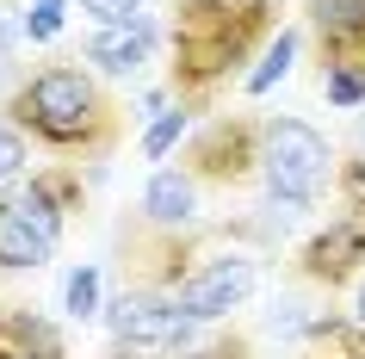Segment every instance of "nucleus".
<instances>
[{"label":"nucleus","mask_w":365,"mask_h":359,"mask_svg":"<svg viewBox=\"0 0 365 359\" xmlns=\"http://www.w3.org/2000/svg\"><path fill=\"white\" fill-rule=\"evenodd\" d=\"M267 0H180L173 6V75L180 87H211L267 31Z\"/></svg>","instance_id":"obj_1"},{"label":"nucleus","mask_w":365,"mask_h":359,"mask_svg":"<svg viewBox=\"0 0 365 359\" xmlns=\"http://www.w3.org/2000/svg\"><path fill=\"white\" fill-rule=\"evenodd\" d=\"M13 112L38 136H50V143H81L99 124V93H93V81L81 75V69H43L31 87H19Z\"/></svg>","instance_id":"obj_2"},{"label":"nucleus","mask_w":365,"mask_h":359,"mask_svg":"<svg viewBox=\"0 0 365 359\" xmlns=\"http://www.w3.org/2000/svg\"><path fill=\"white\" fill-rule=\"evenodd\" d=\"M260 161H267L272 198L285 211H297V205H309V198L328 186V161H334V155H328V143L309 131L304 118H279L267 131V155H260Z\"/></svg>","instance_id":"obj_3"},{"label":"nucleus","mask_w":365,"mask_h":359,"mask_svg":"<svg viewBox=\"0 0 365 359\" xmlns=\"http://www.w3.org/2000/svg\"><path fill=\"white\" fill-rule=\"evenodd\" d=\"M106 316H112L118 347H130V353H168V347H186V335H192V316L180 303L155 298H118Z\"/></svg>","instance_id":"obj_4"},{"label":"nucleus","mask_w":365,"mask_h":359,"mask_svg":"<svg viewBox=\"0 0 365 359\" xmlns=\"http://www.w3.org/2000/svg\"><path fill=\"white\" fill-rule=\"evenodd\" d=\"M254 261H242V254H223V261H211V266H198L192 279L180 285V310L192 322H211V316H230L235 303H248V291H254Z\"/></svg>","instance_id":"obj_5"},{"label":"nucleus","mask_w":365,"mask_h":359,"mask_svg":"<svg viewBox=\"0 0 365 359\" xmlns=\"http://www.w3.org/2000/svg\"><path fill=\"white\" fill-rule=\"evenodd\" d=\"M149 50H155V31H149V19H130V25H99L93 31V44H87V56L106 69V75H136L143 62H149Z\"/></svg>","instance_id":"obj_6"},{"label":"nucleus","mask_w":365,"mask_h":359,"mask_svg":"<svg viewBox=\"0 0 365 359\" xmlns=\"http://www.w3.org/2000/svg\"><path fill=\"white\" fill-rule=\"evenodd\" d=\"M359 261H365V223H334L304 248V273L309 279H328V285L346 279Z\"/></svg>","instance_id":"obj_7"},{"label":"nucleus","mask_w":365,"mask_h":359,"mask_svg":"<svg viewBox=\"0 0 365 359\" xmlns=\"http://www.w3.org/2000/svg\"><path fill=\"white\" fill-rule=\"evenodd\" d=\"M0 359H62V335L43 316L6 303L0 310Z\"/></svg>","instance_id":"obj_8"},{"label":"nucleus","mask_w":365,"mask_h":359,"mask_svg":"<svg viewBox=\"0 0 365 359\" xmlns=\"http://www.w3.org/2000/svg\"><path fill=\"white\" fill-rule=\"evenodd\" d=\"M50 236H43L38 223H31V211L25 205H0V266H43L50 261Z\"/></svg>","instance_id":"obj_9"},{"label":"nucleus","mask_w":365,"mask_h":359,"mask_svg":"<svg viewBox=\"0 0 365 359\" xmlns=\"http://www.w3.org/2000/svg\"><path fill=\"white\" fill-rule=\"evenodd\" d=\"M198 161H205V173H242L248 168V124H217V131H205Z\"/></svg>","instance_id":"obj_10"},{"label":"nucleus","mask_w":365,"mask_h":359,"mask_svg":"<svg viewBox=\"0 0 365 359\" xmlns=\"http://www.w3.org/2000/svg\"><path fill=\"white\" fill-rule=\"evenodd\" d=\"M143 211L155 223H186L192 217V180L186 173H155L149 192H143Z\"/></svg>","instance_id":"obj_11"},{"label":"nucleus","mask_w":365,"mask_h":359,"mask_svg":"<svg viewBox=\"0 0 365 359\" xmlns=\"http://www.w3.org/2000/svg\"><path fill=\"white\" fill-rule=\"evenodd\" d=\"M62 303H68V316H93L99 310V273L93 266H75V273H68V285H62Z\"/></svg>","instance_id":"obj_12"},{"label":"nucleus","mask_w":365,"mask_h":359,"mask_svg":"<svg viewBox=\"0 0 365 359\" xmlns=\"http://www.w3.org/2000/svg\"><path fill=\"white\" fill-rule=\"evenodd\" d=\"M291 56H297V38H291V31H279V44H272V50H267V62H260V69H254V75H248V93H267L272 81H285Z\"/></svg>","instance_id":"obj_13"},{"label":"nucleus","mask_w":365,"mask_h":359,"mask_svg":"<svg viewBox=\"0 0 365 359\" xmlns=\"http://www.w3.org/2000/svg\"><path fill=\"white\" fill-rule=\"evenodd\" d=\"M62 6H68V0H31V13H25V38H31V44L56 38V31H62Z\"/></svg>","instance_id":"obj_14"},{"label":"nucleus","mask_w":365,"mask_h":359,"mask_svg":"<svg viewBox=\"0 0 365 359\" xmlns=\"http://www.w3.org/2000/svg\"><path fill=\"white\" fill-rule=\"evenodd\" d=\"M180 131H186V112H161L149 124V136H143V155H168L180 143Z\"/></svg>","instance_id":"obj_15"},{"label":"nucleus","mask_w":365,"mask_h":359,"mask_svg":"<svg viewBox=\"0 0 365 359\" xmlns=\"http://www.w3.org/2000/svg\"><path fill=\"white\" fill-rule=\"evenodd\" d=\"M328 99L334 106H359L365 99V69H328Z\"/></svg>","instance_id":"obj_16"},{"label":"nucleus","mask_w":365,"mask_h":359,"mask_svg":"<svg viewBox=\"0 0 365 359\" xmlns=\"http://www.w3.org/2000/svg\"><path fill=\"white\" fill-rule=\"evenodd\" d=\"M81 6H87L99 25H130V19H143V0H81Z\"/></svg>","instance_id":"obj_17"},{"label":"nucleus","mask_w":365,"mask_h":359,"mask_svg":"<svg viewBox=\"0 0 365 359\" xmlns=\"http://www.w3.org/2000/svg\"><path fill=\"white\" fill-rule=\"evenodd\" d=\"M316 335L341 340V347H346V359H365V328H334V322H316Z\"/></svg>","instance_id":"obj_18"},{"label":"nucleus","mask_w":365,"mask_h":359,"mask_svg":"<svg viewBox=\"0 0 365 359\" xmlns=\"http://www.w3.org/2000/svg\"><path fill=\"white\" fill-rule=\"evenodd\" d=\"M19 168H25V143L13 131H0V180H13Z\"/></svg>","instance_id":"obj_19"},{"label":"nucleus","mask_w":365,"mask_h":359,"mask_svg":"<svg viewBox=\"0 0 365 359\" xmlns=\"http://www.w3.org/2000/svg\"><path fill=\"white\" fill-rule=\"evenodd\" d=\"M198 359H242V347H211V353H198Z\"/></svg>","instance_id":"obj_20"},{"label":"nucleus","mask_w":365,"mask_h":359,"mask_svg":"<svg viewBox=\"0 0 365 359\" xmlns=\"http://www.w3.org/2000/svg\"><path fill=\"white\" fill-rule=\"evenodd\" d=\"M359 316H365V291H359Z\"/></svg>","instance_id":"obj_21"}]
</instances>
